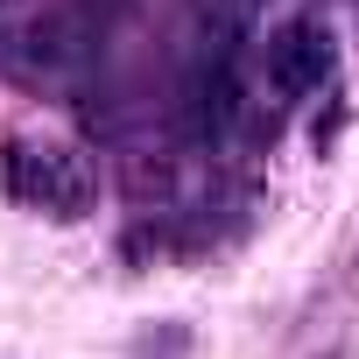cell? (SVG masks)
<instances>
[{"mask_svg":"<svg viewBox=\"0 0 359 359\" xmlns=\"http://www.w3.org/2000/svg\"><path fill=\"white\" fill-rule=\"evenodd\" d=\"M92 50H99V22H92L85 0L22 29V64H29L36 78H71L78 64H92Z\"/></svg>","mask_w":359,"mask_h":359,"instance_id":"cell-4","label":"cell"},{"mask_svg":"<svg viewBox=\"0 0 359 359\" xmlns=\"http://www.w3.org/2000/svg\"><path fill=\"white\" fill-rule=\"evenodd\" d=\"M240 120H247V78H240V57H198V64L184 71V85H176V106H169L176 141L219 148Z\"/></svg>","mask_w":359,"mask_h":359,"instance_id":"cell-3","label":"cell"},{"mask_svg":"<svg viewBox=\"0 0 359 359\" xmlns=\"http://www.w3.org/2000/svg\"><path fill=\"white\" fill-rule=\"evenodd\" d=\"M331 78H338V36H331V22H324L317 8L289 15V22L261 43V85H268V99H275V120H282V106L324 92Z\"/></svg>","mask_w":359,"mask_h":359,"instance_id":"cell-2","label":"cell"},{"mask_svg":"<svg viewBox=\"0 0 359 359\" xmlns=\"http://www.w3.org/2000/svg\"><path fill=\"white\" fill-rule=\"evenodd\" d=\"M0 191L36 219L71 226L99 205V162H92L85 141H64V134H8V148H0Z\"/></svg>","mask_w":359,"mask_h":359,"instance_id":"cell-1","label":"cell"},{"mask_svg":"<svg viewBox=\"0 0 359 359\" xmlns=\"http://www.w3.org/2000/svg\"><path fill=\"white\" fill-rule=\"evenodd\" d=\"M254 8H261V0H191V15H198V50H240Z\"/></svg>","mask_w":359,"mask_h":359,"instance_id":"cell-5","label":"cell"}]
</instances>
